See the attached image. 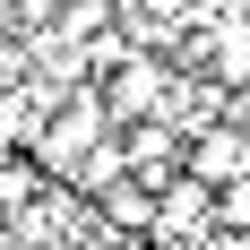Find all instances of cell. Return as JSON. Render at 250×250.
Masks as SVG:
<instances>
[{
  "label": "cell",
  "instance_id": "6da1fadb",
  "mask_svg": "<svg viewBox=\"0 0 250 250\" xmlns=\"http://www.w3.org/2000/svg\"><path fill=\"white\" fill-rule=\"evenodd\" d=\"M112 104H104V86H78V95L52 104V129H43V147H35V164H86V147L95 138H112Z\"/></svg>",
  "mask_w": 250,
  "mask_h": 250
},
{
  "label": "cell",
  "instance_id": "7a4b0ae2",
  "mask_svg": "<svg viewBox=\"0 0 250 250\" xmlns=\"http://www.w3.org/2000/svg\"><path fill=\"white\" fill-rule=\"evenodd\" d=\"M164 233H216V190H207L199 173H173L155 190V242H164Z\"/></svg>",
  "mask_w": 250,
  "mask_h": 250
},
{
  "label": "cell",
  "instance_id": "3957f363",
  "mask_svg": "<svg viewBox=\"0 0 250 250\" xmlns=\"http://www.w3.org/2000/svg\"><path fill=\"white\" fill-rule=\"evenodd\" d=\"M155 190H164L155 173H112V181L95 190V216H104L112 233H155Z\"/></svg>",
  "mask_w": 250,
  "mask_h": 250
},
{
  "label": "cell",
  "instance_id": "277c9868",
  "mask_svg": "<svg viewBox=\"0 0 250 250\" xmlns=\"http://www.w3.org/2000/svg\"><path fill=\"white\" fill-rule=\"evenodd\" d=\"M181 155H190V173H199L207 190H225L233 173H250V138H242V129H190Z\"/></svg>",
  "mask_w": 250,
  "mask_h": 250
},
{
  "label": "cell",
  "instance_id": "5b68a950",
  "mask_svg": "<svg viewBox=\"0 0 250 250\" xmlns=\"http://www.w3.org/2000/svg\"><path fill=\"white\" fill-rule=\"evenodd\" d=\"M155 95H164V69H155L147 52L112 61V78H104V104H112V121H138V112H147Z\"/></svg>",
  "mask_w": 250,
  "mask_h": 250
},
{
  "label": "cell",
  "instance_id": "8992f818",
  "mask_svg": "<svg viewBox=\"0 0 250 250\" xmlns=\"http://www.w3.org/2000/svg\"><path fill=\"white\" fill-rule=\"evenodd\" d=\"M207 69L225 78V86H250V35H242V26H233V35H216V43H207Z\"/></svg>",
  "mask_w": 250,
  "mask_h": 250
},
{
  "label": "cell",
  "instance_id": "52a82bcc",
  "mask_svg": "<svg viewBox=\"0 0 250 250\" xmlns=\"http://www.w3.org/2000/svg\"><path fill=\"white\" fill-rule=\"evenodd\" d=\"M216 233H250V173H233L216 190Z\"/></svg>",
  "mask_w": 250,
  "mask_h": 250
},
{
  "label": "cell",
  "instance_id": "ba28073f",
  "mask_svg": "<svg viewBox=\"0 0 250 250\" xmlns=\"http://www.w3.org/2000/svg\"><path fill=\"white\" fill-rule=\"evenodd\" d=\"M35 190H43V164H26V155H18V164H0V207H26Z\"/></svg>",
  "mask_w": 250,
  "mask_h": 250
},
{
  "label": "cell",
  "instance_id": "9c48e42d",
  "mask_svg": "<svg viewBox=\"0 0 250 250\" xmlns=\"http://www.w3.org/2000/svg\"><path fill=\"white\" fill-rule=\"evenodd\" d=\"M69 0H9V18H26V26H43V18H61Z\"/></svg>",
  "mask_w": 250,
  "mask_h": 250
},
{
  "label": "cell",
  "instance_id": "30bf717a",
  "mask_svg": "<svg viewBox=\"0 0 250 250\" xmlns=\"http://www.w3.org/2000/svg\"><path fill=\"white\" fill-rule=\"evenodd\" d=\"M207 250H250V233H207Z\"/></svg>",
  "mask_w": 250,
  "mask_h": 250
},
{
  "label": "cell",
  "instance_id": "8fae6325",
  "mask_svg": "<svg viewBox=\"0 0 250 250\" xmlns=\"http://www.w3.org/2000/svg\"><path fill=\"white\" fill-rule=\"evenodd\" d=\"M121 250H164V242H155V233H129V242H121Z\"/></svg>",
  "mask_w": 250,
  "mask_h": 250
},
{
  "label": "cell",
  "instance_id": "7c38bea8",
  "mask_svg": "<svg viewBox=\"0 0 250 250\" xmlns=\"http://www.w3.org/2000/svg\"><path fill=\"white\" fill-rule=\"evenodd\" d=\"M86 250H112V242H86Z\"/></svg>",
  "mask_w": 250,
  "mask_h": 250
}]
</instances>
